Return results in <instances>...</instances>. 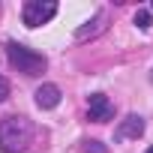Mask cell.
Listing matches in <instances>:
<instances>
[{
	"mask_svg": "<svg viewBox=\"0 0 153 153\" xmlns=\"http://www.w3.org/2000/svg\"><path fill=\"white\" fill-rule=\"evenodd\" d=\"M33 123L27 117H3L0 120V150L3 153H27L30 141H33Z\"/></svg>",
	"mask_w": 153,
	"mask_h": 153,
	"instance_id": "1",
	"label": "cell"
},
{
	"mask_svg": "<svg viewBox=\"0 0 153 153\" xmlns=\"http://www.w3.org/2000/svg\"><path fill=\"white\" fill-rule=\"evenodd\" d=\"M6 57H9V63L18 69V72H24V75H42L45 72V66H48V60L39 54V51H33V48H27V45H21V42H9L6 45Z\"/></svg>",
	"mask_w": 153,
	"mask_h": 153,
	"instance_id": "2",
	"label": "cell"
},
{
	"mask_svg": "<svg viewBox=\"0 0 153 153\" xmlns=\"http://www.w3.org/2000/svg\"><path fill=\"white\" fill-rule=\"evenodd\" d=\"M54 15H57V3H51V0H30V3H24V9H21V18H24L27 27H42Z\"/></svg>",
	"mask_w": 153,
	"mask_h": 153,
	"instance_id": "3",
	"label": "cell"
},
{
	"mask_svg": "<svg viewBox=\"0 0 153 153\" xmlns=\"http://www.w3.org/2000/svg\"><path fill=\"white\" fill-rule=\"evenodd\" d=\"M87 117L93 123H108L114 117V102L105 96V93H93L87 99Z\"/></svg>",
	"mask_w": 153,
	"mask_h": 153,
	"instance_id": "4",
	"label": "cell"
},
{
	"mask_svg": "<svg viewBox=\"0 0 153 153\" xmlns=\"http://www.w3.org/2000/svg\"><path fill=\"white\" fill-rule=\"evenodd\" d=\"M141 135H144V120H141L138 114H129V117L117 126V132H114L117 141H129V138H141Z\"/></svg>",
	"mask_w": 153,
	"mask_h": 153,
	"instance_id": "5",
	"label": "cell"
},
{
	"mask_svg": "<svg viewBox=\"0 0 153 153\" xmlns=\"http://www.w3.org/2000/svg\"><path fill=\"white\" fill-rule=\"evenodd\" d=\"M33 96H36V105H39L42 111H51V108L60 105V87H57V84H42Z\"/></svg>",
	"mask_w": 153,
	"mask_h": 153,
	"instance_id": "6",
	"label": "cell"
},
{
	"mask_svg": "<svg viewBox=\"0 0 153 153\" xmlns=\"http://www.w3.org/2000/svg\"><path fill=\"white\" fill-rule=\"evenodd\" d=\"M102 21H105V15L99 12V15H96L93 21H87V24H84V27H81L78 33H75V36H78V39H87V36H96L99 30H105V24H102Z\"/></svg>",
	"mask_w": 153,
	"mask_h": 153,
	"instance_id": "7",
	"label": "cell"
},
{
	"mask_svg": "<svg viewBox=\"0 0 153 153\" xmlns=\"http://www.w3.org/2000/svg\"><path fill=\"white\" fill-rule=\"evenodd\" d=\"M135 24H138L141 30H150V12H147V9H138V12H135Z\"/></svg>",
	"mask_w": 153,
	"mask_h": 153,
	"instance_id": "8",
	"label": "cell"
},
{
	"mask_svg": "<svg viewBox=\"0 0 153 153\" xmlns=\"http://www.w3.org/2000/svg\"><path fill=\"white\" fill-rule=\"evenodd\" d=\"M84 153H105V147H102L99 141H87V144H84Z\"/></svg>",
	"mask_w": 153,
	"mask_h": 153,
	"instance_id": "9",
	"label": "cell"
},
{
	"mask_svg": "<svg viewBox=\"0 0 153 153\" xmlns=\"http://www.w3.org/2000/svg\"><path fill=\"white\" fill-rule=\"evenodd\" d=\"M3 99H9V81L0 75V102H3Z\"/></svg>",
	"mask_w": 153,
	"mask_h": 153,
	"instance_id": "10",
	"label": "cell"
},
{
	"mask_svg": "<svg viewBox=\"0 0 153 153\" xmlns=\"http://www.w3.org/2000/svg\"><path fill=\"white\" fill-rule=\"evenodd\" d=\"M144 153H153V147H147V150H144Z\"/></svg>",
	"mask_w": 153,
	"mask_h": 153,
	"instance_id": "11",
	"label": "cell"
}]
</instances>
